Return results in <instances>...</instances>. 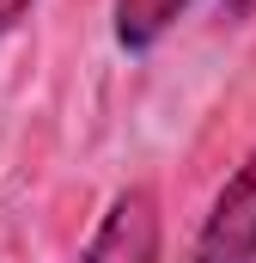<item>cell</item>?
<instances>
[{
  "instance_id": "cell-1",
  "label": "cell",
  "mask_w": 256,
  "mask_h": 263,
  "mask_svg": "<svg viewBox=\"0 0 256 263\" xmlns=\"http://www.w3.org/2000/svg\"><path fill=\"white\" fill-rule=\"evenodd\" d=\"M195 263H256V147L214 196L195 233Z\"/></svg>"
},
{
  "instance_id": "cell-2",
  "label": "cell",
  "mask_w": 256,
  "mask_h": 263,
  "mask_svg": "<svg viewBox=\"0 0 256 263\" xmlns=\"http://www.w3.org/2000/svg\"><path fill=\"white\" fill-rule=\"evenodd\" d=\"M79 263H159V196L134 184L110 202Z\"/></svg>"
},
{
  "instance_id": "cell-3",
  "label": "cell",
  "mask_w": 256,
  "mask_h": 263,
  "mask_svg": "<svg viewBox=\"0 0 256 263\" xmlns=\"http://www.w3.org/2000/svg\"><path fill=\"white\" fill-rule=\"evenodd\" d=\"M189 6H195V0H116V43L134 49V55L153 49Z\"/></svg>"
},
{
  "instance_id": "cell-4",
  "label": "cell",
  "mask_w": 256,
  "mask_h": 263,
  "mask_svg": "<svg viewBox=\"0 0 256 263\" xmlns=\"http://www.w3.org/2000/svg\"><path fill=\"white\" fill-rule=\"evenodd\" d=\"M31 6H37V0H0V37H6V31H12V25L31 12Z\"/></svg>"
},
{
  "instance_id": "cell-5",
  "label": "cell",
  "mask_w": 256,
  "mask_h": 263,
  "mask_svg": "<svg viewBox=\"0 0 256 263\" xmlns=\"http://www.w3.org/2000/svg\"><path fill=\"white\" fill-rule=\"evenodd\" d=\"M244 6H250V0H232V12H244Z\"/></svg>"
}]
</instances>
